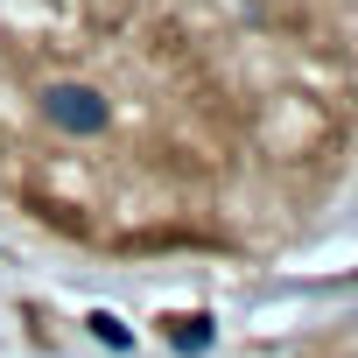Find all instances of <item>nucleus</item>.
<instances>
[{"label":"nucleus","instance_id":"f257e3e1","mask_svg":"<svg viewBox=\"0 0 358 358\" xmlns=\"http://www.w3.org/2000/svg\"><path fill=\"white\" fill-rule=\"evenodd\" d=\"M43 113H50V127H64V134H99V127H106V99H99L92 85H50V92H43Z\"/></svg>","mask_w":358,"mask_h":358}]
</instances>
